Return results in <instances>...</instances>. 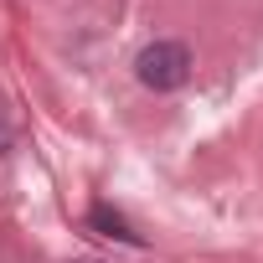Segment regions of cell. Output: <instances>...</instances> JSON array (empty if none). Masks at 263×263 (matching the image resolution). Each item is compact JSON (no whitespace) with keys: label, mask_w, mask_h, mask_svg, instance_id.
<instances>
[{"label":"cell","mask_w":263,"mask_h":263,"mask_svg":"<svg viewBox=\"0 0 263 263\" xmlns=\"http://www.w3.org/2000/svg\"><path fill=\"white\" fill-rule=\"evenodd\" d=\"M135 72H140L145 88L176 93V88L191 78V52H186V42H155V47H145V52L135 57Z\"/></svg>","instance_id":"6da1fadb"},{"label":"cell","mask_w":263,"mask_h":263,"mask_svg":"<svg viewBox=\"0 0 263 263\" xmlns=\"http://www.w3.org/2000/svg\"><path fill=\"white\" fill-rule=\"evenodd\" d=\"M88 222H93V227H103V237H119V242H129V248H140V232L129 227V222H124L119 212H108L103 201H93V212H88Z\"/></svg>","instance_id":"7a4b0ae2"}]
</instances>
